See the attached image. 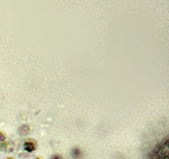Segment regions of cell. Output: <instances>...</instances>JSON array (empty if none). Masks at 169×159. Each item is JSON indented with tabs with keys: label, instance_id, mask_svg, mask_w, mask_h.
I'll return each instance as SVG.
<instances>
[{
	"label": "cell",
	"instance_id": "cell-6",
	"mask_svg": "<svg viewBox=\"0 0 169 159\" xmlns=\"http://www.w3.org/2000/svg\"><path fill=\"white\" fill-rule=\"evenodd\" d=\"M6 159H15V158H13V157H8Z\"/></svg>",
	"mask_w": 169,
	"mask_h": 159
},
{
	"label": "cell",
	"instance_id": "cell-5",
	"mask_svg": "<svg viewBox=\"0 0 169 159\" xmlns=\"http://www.w3.org/2000/svg\"><path fill=\"white\" fill-rule=\"evenodd\" d=\"M51 159H63V156L61 155H58V154H55V155H53Z\"/></svg>",
	"mask_w": 169,
	"mask_h": 159
},
{
	"label": "cell",
	"instance_id": "cell-1",
	"mask_svg": "<svg viewBox=\"0 0 169 159\" xmlns=\"http://www.w3.org/2000/svg\"><path fill=\"white\" fill-rule=\"evenodd\" d=\"M157 159H169V138H165L155 150Z\"/></svg>",
	"mask_w": 169,
	"mask_h": 159
},
{
	"label": "cell",
	"instance_id": "cell-7",
	"mask_svg": "<svg viewBox=\"0 0 169 159\" xmlns=\"http://www.w3.org/2000/svg\"><path fill=\"white\" fill-rule=\"evenodd\" d=\"M36 159H42V158H39V157H38V158H36Z\"/></svg>",
	"mask_w": 169,
	"mask_h": 159
},
{
	"label": "cell",
	"instance_id": "cell-4",
	"mask_svg": "<svg viewBox=\"0 0 169 159\" xmlns=\"http://www.w3.org/2000/svg\"><path fill=\"white\" fill-rule=\"evenodd\" d=\"M5 139H6L5 134H4V133H2V132H0V142H3V141H5Z\"/></svg>",
	"mask_w": 169,
	"mask_h": 159
},
{
	"label": "cell",
	"instance_id": "cell-3",
	"mask_svg": "<svg viewBox=\"0 0 169 159\" xmlns=\"http://www.w3.org/2000/svg\"><path fill=\"white\" fill-rule=\"evenodd\" d=\"M72 156L74 158H80L82 156V151L78 147H74V149H72Z\"/></svg>",
	"mask_w": 169,
	"mask_h": 159
},
{
	"label": "cell",
	"instance_id": "cell-2",
	"mask_svg": "<svg viewBox=\"0 0 169 159\" xmlns=\"http://www.w3.org/2000/svg\"><path fill=\"white\" fill-rule=\"evenodd\" d=\"M36 147H37V144L34 140H27L23 143V149L28 153H33L36 150Z\"/></svg>",
	"mask_w": 169,
	"mask_h": 159
}]
</instances>
